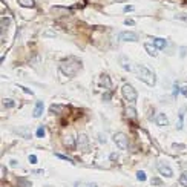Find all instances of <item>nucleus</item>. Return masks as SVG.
<instances>
[{
	"label": "nucleus",
	"instance_id": "f257e3e1",
	"mask_svg": "<svg viewBox=\"0 0 187 187\" xmlns=\"http://www.w3.org/2000/svg\"><path fill=\"white\" fill-rule=\"evenodd\" d=\"M132 72H135L137 77L150 87H153L155 84H157V75H155V72H152L149 68H146V66H143V65H135Z\"/></svg>",
	"mask_w": 187,
	"mask_h": 187
},
{
	"label": "nucleus",
	"instance_id": "f03ea898",
	"mask_svg": "<svg viewBox=\"0 0 187 187\" xmlns=\"http://www.w3.org/2000/svg\"><path fill=\"white\" fill-rule=\"evenodd\" d=\"M80 68H81V61L77 60V59L65 60V61H61V63H60V71L65 75H71V77L77 74Z\"/></svg>",
	"mask_w": 187,
	"mask_h": 187
},
{
	"label": "nucleus",
	"instance_id": "7ed1b4c3",
	"mask_svg": "<svg viewBox=\"0 0 187 187\" xmlns=\"http://www.w3.org/2000/svg\"><path fill=\"white\" fill-rule=\"evenodd\" d=\"M121 94H123V97L129 101V103H132V104H133V103L137 101L138 94H137L135 87H133L132 84H129V83L123 84V87H121Z\"/></svg>",
	"mask_w": 187,
	"mask_h": 187
},
{
	"label": "nucleus",
	"instance_id": "20e7f679",
	"mask_svg": "<svg viewBox=\"0 0 187 187\" xmlns=\"http://www.w3.org/2000/svg\"><path fill=\"white\" fill-rule=\"evenodd\" d=\"M114 143L118 146L120 149H127V146H129V140H127V137L124 135V133L121 132H118V133H115L114 135Z\"/></svg>",
	"mask_w": 187,
	"mask_h": 187
},
{
	"label": "nucleus",
	"instance_id": "39448f33",
	"mask_svg": "<svg viewBox=\"0 0 187 187\" xmlns=\"http://www.w3.org/2000/svg\"><path fill=\"white\" fill-rule=\"evenodd\" d=\"M118 40L120 42H138V35L130 31H123V32H120Z\"/></svg>",
	"mask_w": 187,
	"mask_h": 187
},
{
	"label": "nucleus",
	"instance_id": "423d86ee",
	"mask_svg": "<svg viewBox=\"0 0 187 187\" xmlns=\"http://www.w3.org/2000/svg\"><path fill=\"white\" fill-rule=\"evenodd\" d=\"M158 170H159V173H161L163 176H166V178H172L173 176V170L169 166H166V164H159Z\"/></svg>",
	"mask_w": 187,
	"mask_h": 187
},
{
	"label": "nucleus",
	"instance_id": "0eeeda50",
	"mask_svg": "<svg viewBox=\"0 0 187 187\" xmlns=\"http://www.w3.org/2000/svg\"><path fill=\"white\" fill-rule=\"evenodd\" d=\"M144 49H146V52H147L150 57H155V55L158 54L157 46H155V44H152L150 42H146V43H144Z\"/></svg>",
	"mask_w": 187,
	"mask_h": 187
},
{
	"label": "nucleus",
	"instance_id": "6e6552de",
	"mask_svg": "<svg viewBox=\"0 0 187 187\" xmlns=\"http://www.w3.org/2000/svg\"><path fill=\"white\" fill-rule=\"evenodd\" d=\"M155 124H158V126H167L169 124V118L166 114H158L157 117H155Z\"/></svg>",
	"mask_w": 187,
	"mask_h": 187
},
{
	"label": "nucleus",
	"instance_id": "1a4fd4ad",
	"mask_svg": "<svg viewBox=\"0 0 187 187\" xmlns=\"http://www.w3.org/2000/svg\"><path fill=\"white\" fill-rule=\"evenodd\" d=\"M43 108H44V104H43V101H37L35 103V109H34V112H32V117L34 118H40L42 117V114H43Z\"/></svg>",
	"mask_w": 187,
	"mask_h": 187
},
{
	"label": "nucleus",
	"instance_id": "9d476101",
	"mask_svg": "<svg viewBox=\"0 0 187 187\" xmlns=\"http://www.w3.org/2000/svg\"><path fill=\"white\" fill-rule=\"evenodd\" d=\"M78 147L80 149H83V150H86L87 149V146H89V141H87V137L84 135V133H80L78 135Z\"/></svg>",
	"mask_w": 187,
	"mask_h": 187
},
{
	"label": "nucleus",
	"instance_id": "9b49d317",
	"mask_svg": "<svg viewBox=\"0 0 187 187\" xmlns=\"http://www.w3.org/2000/svg\"><path fill=\"white\" fill-rule=\"evenodd\" d=\"M120 63H121V66H123L126 71H129V72H130V71H133V68L129 65V60H127L126 55H120Z\"/></svg>",
	"mask_w": 187,
	"mask_h": 187
},
{
	"label": "nucleus",
	"instance_id": "f8f14e48",
	"mask_svg": "<svg viewBox=\"0 0 187 187\" xmlns=\"http://www.w3.org/2000/svg\"><path fill=\"white\" fill-rule=\"evenodd\" d=\"M153 44L157 46V49H164V48L167 46V42L164 38H153Z\"/></svg>",
	"mask_w": 187,
	"mask_h": 187
},
{
	"label": "nucleus",
	"instance_id": "ddd939ff",
	"mask_svg": "<svg viewBox=\"0 0 187 187\" xmlns=\"http://www.w3.org/2000/svg\"><path fill=\"white\" fill-rule=\"evenodd\" d=\"M63 143H65L66 147H74V146H75V141H74L72 135H65L63 137Z\"/></svg>",
	"mask_w": 187,
	"mask_h": 187
},
{
	"label": "nucleus",
	"instance_id": "4468645a",
	"mask_svg": "<svg viewBox=\"0 0 187 187\" xmlns=\"http://www.w3.org/2000/svg\"><path fill=\"white\" fill-rule=\"evenodd\" d=\"M17 187H32V182L26 178H19L17 180Z\"/></svg>",
	"mask_w": 187,
	"mask_h": 187
},
{
	"label": "nucleus",
	"instance_id": "2eb2a0df",
	"mask_svg": "<svg viewBox=\"0 0 187 187\" xmlns=\"http://www.w3.org/2000/svg\"><path fill=\"white\" fill-rule=\"evenodd\" d=\"M17 2H19V5L23 6V8H34V5H35L34 0H17Z\"/></svg>",
	"mask_w": 187,
	"mask_h": 187
},
{
	"label": "nucleus",
	"instance_id": "dca6fc26",
	"mask_svg": "<svg viewBox=\"0 0 187 187\" xmlns=\"http://www.w3.org/2000/svg\"><path fill=\"white\" fill-rule=\"evenodd\" d=\"M100 81H101V86H104V87H110V80H109V77L106 74H103L100 77Z\"/></svg>",
	"mask_w": 187,
	"mask_h": 187
},
{
	"label": "nucleus",
	"instance_id": "f3484780",
	"mask_svg": "<svg viewBox=\"0 0 187 187\" xmlns=\"http://www.w3.org/2000/svg\"><path fill=\"white\" fill-rule=\"evenodd\" d=\"M2 104H3V108H5V109H8V108H14V106H15V101L11 100V98H5V100L2 101Z\"/></svg>",
	"mask_w": 187,
	"mask_h": 187
},
{
	"label": "nucleus",
	"instance_id": "a211bd4d",
	"mask_svg": "<svg viewBox=\"0 0 187 187\" xmlns=\"http://www.w3.org/2000/svg\"><path fill=\"white\" fill-rule=\"evenodd\" d=\"M9 23H11V19H6V17H3V19H2V34L3 35H5L6 26H9Z\"/></svg>",
	"mask_w": 187,
	"mask_h": 187
},
{
	"label": "nucleus",
	"instance_id": "6ab92c4d",
	"mask_svg": "<svg viewBox=\"0 0 187 187\" xmlns=\"http://www.w3.org/2000/svg\"><path fill=\"white\" fill-rule=\"evenodd\" d=\"M15 132H19V135H22L23 138H31V135L28 133V129H26V127H20V129H15Z\"/></svg>",
	"mask_w": 187,
	"mask_h": 187
},
{
	"label": "nucleus",
	"instance_id": "aec40b11",
	"mask_svg": "<svg viewBox=\"0 0 187 187\" xmlns=\"http://www.w3.org/2000/svg\"><path fill=\"white\" fill-rule=\"evenodd\" d=\"M180 184L182 187H187V172H182L180 176Z\"/></svg>",
	"mask_w": 187,
	"mask_h": 187
},
{
	"label": "nucleus",
	"instance_id": "412c9836",
	"mask_svg": "<svg viewBox=\"0 0 187 187\" xmlns=\"http://www.w3.org/2000/svg\"><path fill=\"white\" fill-rule=\"evenodd\" d=\"M55 157L57 158H60V159H65V161H69L71 164H75V161L72 158H69V157H66V155H61V153H55Z\"/></svg>",
	"mask_w": 187,
	"mask_h": 187
},
{
	"label": "nucleus",
	"instance_id": "4be33fe9",
	"mask_svg": "<svg viewBox=\"0 0 187 187\" xmlns=\"http://www.w3.org/2000/svg\"><path fill=\"white\" fill-rule=\"evenodd\" d=\"M126 114H127V117L137 118V112H135V108H127V109H126Z\"/></svg>",
	"mask_w": 187,
	"mask_h": 187
},
{
	"label": "nucleus",
	"instance_id": "5701e85b",
	"mask_svg": "<svg viewBox=\"0 0 187 187\" xmlns=\"http://www.w3.org/2000/svg\"><path fill=\"white\" fill-rule=\"evenodd\" d=\"M35 135H37L38 138H43L44 135H46V130H44V127H43V126H40V127L37 129V132H35Z\"/></svg>",
	"mask_w": 187,
	"mask_h": 187
},
{
	"label": "nucleus",
	"instance_id": "b1692460",
	"mask_svg": "<svg viewBox=\"0 0 187 187\" xmlns=\"http://www.w3.org/2000/svg\"><path fill=\"white\" fill-rule=\"evenodd\" d=\"M137 180L138 181H146V180H147V178H146V173L143 170H138L137 172Z\"/></svg>",
	"mask_w": 187,
	"mask_h": 187
},
{
	"label": "nucleus",
	"instance_id": "393cba45",
	"mask_svg": "<svg viewBox=\"0 0 187 187\" xmlns=\"http://www.w3.org/2000/svg\"><path fill=\"white\" fill-rule=\"evenodd\" d=\"M182 118H184V115H180V118H178V123H176V129H180V130H181V129H182Z\"/></svg>",
	"mask_w": 187,
	"mask_h": 187
},
{
	"label": "nucleus",
	"instance_id": "a878e982",
	"mask_svg": "<svg viewBox=\"0 0 187 187\" xmlns=\"http://www.w3.org/2000/svg\"><path fill=\"white\" fill-rule=\"evenodd\" d=\"M152 184L153 186H163V181L159 178H152Z\"/></svg>",
	"mask_w": 187,
	"mask_h": 187
},
{
	"label": "nucleus",
	"instance_id": "bb28decb",
	"mask_svg": "<svg viewBox=\"0 0 187 187\" xmlns=\"http://www.w3.org/2000/svg\"><path fill=\"white\" fill-rule=\"evenodd\" d=\"M28 159H29L31 164H37V157H35V155H29Z\"/></svg>",
	"mask_w": 187,
	"mask_h": 187
},
{
	"label": "nucleus",
	"instance_id": "cd10ccee",
	"mask_svg": "<svg viewBox=\"0 0 187 187\" xmlns=\"http://www.w3.org/2000/svg\"><path fill=\"white\" fill-rule=\"evenodd\" d=\"M175 19H180V20H182V22H187V15H186V14H176Z\"/></svg>",
	"mask_w": 187,
	"mask_h": 187
},
{
	"label": "nucleus",
	"instance_id": "c85d7f7f",
	"mask_svg": "<svg viewBox=\"0 0 187 187\" xmlns=\"http://www.w3.org/2000/svg\"><path fill=\"white\" fill-rule=\"evenodd\" d=\"M124 25H127V26H133V25H135V22H133L132 19H126V20H124Z\"/></svg>",
	"mask_w": 187,
	"mask_h": 187
},
{
	"label": "nucleus",
	"instance_id": "c756f323",
	"mask_svg": "<svg viewBox=\"0 0 187 187\" xmlns=\"http://www.w3.org/2000/svg\"><path fill=\"white\" fill-rule=\"evenodd\" d=\"M60 109H61L60 106H55V104L51 106V110H52V112H60Z\"/></svg>",
	"mask_w": 187,
	"mask_h": 187
},
{
	"label": "nucleus",
	"instance_id": "7c9ffc66",
	"mask_svg": "<svg viewBox=\"0 0 187 187\" xmlns=\"http://www.w3.org/2000/svg\"><path fill=\"white\" fill-rule=\"evenodd\" d=\"M180 92H181L184 97H187V86H182V87H180Z\"/></svg>",
	"mask_w": 187,
	"mask_h": 187
},
{
	"label": "nucleus",
	"instance_id": "2f4dec72",
	"mask_svg": "<svg viewBox=\"0 0 187 187\" xmlns=\"http://www.w3.org/2000/svg\"><path fill=\"white\" fill-rule=\"evenodd\" d=\"M19 86H20V84H19ZM20 89H22V91H25L26 94H29V95H31V94H32V91H31V89H28V87H25V86H20Z\"/></svg>",
	"mask_w": 187,
	"mask_h": 187
},
{
	"label": "nucleus",
	"instance_id": "473e14b6",
	"mask_svg": "<svg viewBox=\"0 0 187 187\" xmlns=\"http://www.w3.org/2000/svg\"><path fill=\"white\" fill-rule=\"evenodd\" d=\"M133 11V6L132 5H127L126 8H124V12H132Z\"/></svg>",
	"mask_w": 187,
	"mask_h": 187
},
{
	"label": "nucleus",
	"instance_id": "72a5a7b5",
	"mask_svg": "<svg viewBox=\"0 0 187 187\" xmlns=\"http://www.w3.org/2000/svg\"><path fill=\"white\" fill-rule=\"evenodd\" d=\"M103 100H104V101H109V100H110V94H104V95H103Z\"/></svg>",
	"mask_w": 187,
	"mask_h": 187
},
{
	"label": "nucleus",
	"instance_id": "f704fd0d",
	"mask_svg": "<svg viewBox=\"0 0 187 187\" xmlns=\"http://www.w3.org/2000/svg\"><path fill=\"white\" fill-rule=\"evenodd\" d=\"M173 147H175V149H178V147H180V149H184V144H173Z\"/></svg>",
	"mask_w": 187,
	"mask_h": 187
},
{
	"label": "nucleus",
	"instance_id": "c9c22d12",
	"mask_svg": "<svg viewBox=\"0 0 187 187\" xmlns=\"http://www.w3.org/2000/svg\"><path fill=\"white\" fill-rule=\"evenodd\" d=\"M5 173H6V167L2 166V178H5Z\"/></svg>",
	"mask_w": 187,
	"mask_h": 187
},
{
	"label": "nucleus",
	"instance_id": "e433bc0d",
	"mask_svg": "<svg viewBox=\"0 0 187 187\" xmlns=\"http://www.w3.org/2000/svg\"><path fill=\"white\" fill-rule=\"evenodd\" d=\"M110 159L115 161V159H117V153H110Z\"/></svg>",
	"mask_w": 187,
	"mask_h": 187
},
{
	"label": "nucleus",
	"instance_id": "4c0bfd02",
	"mask_svg": "<svg viewBox=\"0 0 187 187\" xmlns=\"http://www.w3.org/2000/svg\"><path fill=\"white\" fill-rule=\"evenodd\" d=\"M11 166H12V167L17 166V161H15V159H11Z\"/></svg>",
	"mask_w": 187,
	"mask_h": 187
},
{
	"label": "nucleus",
	"instance_id": "58836bf2",
	"mask_svg": "<svg viewBox=\"0 0 187 187\" xmlns=\"http://www.w3.org/2000/svg\"><path fill=\"white\" fill-rule=\"evenodd\" d=\"M44 34H46V37H55V35L52 34V32H44Z\"/></svg>",
	"mask_w": 187,
	"mask_h": 187
},
{
	"label": "nucleus",
	"instance_id": "ea45409f",
	"mask_svg": "<svg viewBox=\"0 0 187 187\" xmlns=\"http://www.w3.org/2000/svg\"><path fill=\"white\" fill-rule=\"evenodd\" d=\"M87 187H98V186H97L95 182H91V184H87Z\"/></svg>",
	"mask_w": 187,
	"mask_h": 187
},
{
	"label": "nucleus",
	"instance_id": "a19ab883",
	"mask_svg": "<svg viewBox=\"0 0 187 187\" xmlns=\"http://www.w3.org/2000/svg\"><path fill=\"white\" fill-rule=\"evenodd\" d=\"M44 187H52V186H44Z\"/></svg>",
	"mask_w": 187,
	"mask_h": 187
}]
</instances>
